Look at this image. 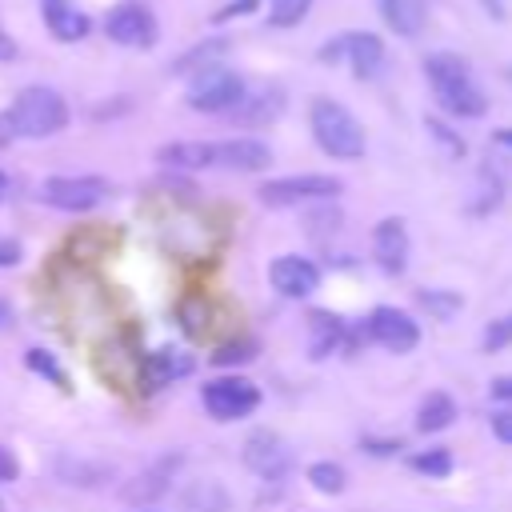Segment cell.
<instances>
[{
    "label": "cell",
    "mask_w": 512,
    "mask_h": 512,
    "mask_svg": "<svg viewBox=\"0 0 512 512\" xmlns=\"http://www.w3.org/2000/svg\"><path fill=\"white\" fill-rule=\"evenodd\" d=\"M424 76H428V84H432V92H436V100H440V108L448 116L472 120V116H484L488 112V100L472 84V68H468L464 56H456V52H432L424 60Z\"/></svg>",
    "instance_id": "cell-1"
},
{
    "label": "cell",
    "mask_w": 512,
    "mask_h": 512,
    "mask_svg": "<svg viewBox=\"0 0 512 512\" xmlns=\"http://www.w3.org/2000/svg\"><path fill=\"white\" fill-rule=\"evenodd\" d=\"M8 124H12V136H24V140H44V136H56L64 124H68V104L56 88L48 84H28L16 92L12 108L4 112Z\"/></svg>",
    "instance_id": "cell-2"
},
{
    "label": "cell",
    "mask_w": 512,
    "mask_h": 512,
    "mask_svg": "<svg viewBox=\"0 0 512 512\" xmlns=\"http://www.w3.org/2000/svg\"><path fill=\"white\" fill-rule=\"evenodd\" d=\"M308 120H312L316 144L328 156H336V160H360L364 156V128H360V120L344 104H336L332 96H316L312 108H308Z\"/></svg>",
    "instance_id": "cell-3"
},
{
    "label": "cell",
    "mask_w": 512,
    "mask_h": 512,
    "mask_svg": "<svg viewBox=\"0 0 512 512\" xmlns=\"http://www.w3.org/2000/svg\"><path fill=\"white\" fill-rule=\"evenodd\" d=\"M344 184L336 176H320V172H304V176H280V180H264L260 184V204L268 208H296L308 200H332Z\"/></svg>",
    "instance_id": "cell-4"
},
{
    "label": "cell",
    "mask_w": 512,
    "mask_h": 512,
    "mask_svg": "<svg viewBox=\"0 0 512 512\" xmlns=\"http://www.w3.org/2000/svg\"><path fill=\"white\" fill-rule=\"evenodd\" d=\"M200 404L212 420H244L260 404V388L244 376H216L200 388Z\"/></svg>",
    "instance_id": "cell-5"
},
{
    "label": "cell",
    "mask_w": 512,
    "mask_h": 512,
    "mask_svg": "<svg viewBox=\"0 0 512 512\" xmlns=\"http://www.w3.org/2000/svg\"><path fill=\"white\" fill-rule=\"evenodd\" d=\"M104 32L108 40L124 44V48H152L160 28H156V16L144 0H120L112 4V12L104 16Z\"/></svg>",
    "instance_id": "cell-6"
},
{
    "label": "cell",
    "mask_w": 512,
    "mask_h": 512,
    "mask_svg": "<svg viewBox=\"0 0 512 512\" xmlns=\"http://www.w3.org/2000/svg\"><path fill=\"white\" fill-rule=\"evenodd\" d=\"M108 180L104 176H48L40 184V200L60 208V212H92L104 204Z\"/></svg>",
    "instance_id": "cell-7"
},
{
    "label": "cell",
    "mask_w": 512,
    "mask_h": 512,
    "mask_svg": "<svg viewBox=\"0 0 512 512\" xmlns=\"http://www.w3.org/2000/svg\"><path fill=\"white\" fill-rule=\"evenodd\" d=\"M240 96H244V80L228 68H204L188 88V104L196 112H232Z\"/></svg>",
    "instance_id": "cell-8"
},
{
    "label": "cell",
    "mask_w": 512,
    "mask_h": 512,
    "mask_svg": "<svg viewBox=\"0 0 512 512\" xmlns=\"http://www.w3.org/2000/svg\"><path fill=\"white\" fill-rule=\"evenodd\" d=\"M244 464L264 476V480H284L288 468H292V448L272 432V428H256L248 440H244Z\"/></svg>",
    "instance_id": "cell-9"
},
{
    "label": "cell",
    "mask_w": 512,
    "mask_h": 512,
    "mask_svg": "<svg viewBox=\"0 0 512 512\" xmlns=\"http://www.w3.org/2000/svg\"><path fill=\"white\" fill-rule=\"evenodd\" d=\"M336 56H344L360 80H372L384 68V44L376 32H348V36L332 40L324 48V60H336Z\"/></svg>",
    "instance_id": "cell-10"
},
{
    "label": "cell",
    "mask_w": 512,
    "mask_h": 512,
    "mask_svg": "<svg viewBox=\"0 0 512 512\" xmlns=\"http://www.w3.org/2000/svg\"><path fill=\"white\" fill-rule=\"evenodd\" d=\"M368 332H372V340L384 344L388 352H412V348L420 344V324H416L404 308H392V304L372 308Z\"/></svg>",
    "instance_id": "cell-11"
},
{
    "label": "cell",
    "mask_w": 512,
    "mask_h": 512,
    "mask_svg": "<svg viewBox=\"0 0 512 512\" xmlns=\"http://www.w3.org/2000/svg\"><path fill=\"white\" fill-rule=\"evenodd\" d=\"M268 280H272V288H276L280 296H288V300H304V296L316 292V284H320V268H316L308 256H276V260L268 264Z\"/></svg>",
    "instance_id": "cell-12"
},
{
    "label": "cell",
    "mask_w": 512,
    "mask_h": 512,
    "mask_svg": "<svg viewBox=\"0 0 512 512\" xmlns=\"http://www.w3.org/2000/svg\"><path fill=\"white\" fill-rule=\"evenodd\" d=\"M408 248L412 244H408V228H404L400 216H388V220L376 224V232H372V256H376V268L384 276H400L408 268Z\"/></svg>",
    "instance_id": "cell-13"
},
{
    "label": "cell",
    "mask_w": 512,
    "mask_h": 512,
    "mask_svg": "<svg viewBox=\"0 0 512 512\" xmlns=\"http://www.w3.org/2000/svg\"><path fill=\"white\" fill-rule=\"evenodd\" d=\"M212 164L220 168H232V172H260L272 164V148L252 140V136H240V140H220L212 144Z\"/></svg>",
    "instance_id": "cell-14"
},
{
    "label": "cell",
    "mask_w": 512,
    "mask_h": 512,
    "mask_svg": "<svg viewBox=\"0 0 512 512\" xmlns=\"http://www.w3.org/2000/svg\"><path fill=\"white\" fill-rule=\"evenodd\" d=\"M40 16H44L48 32H52L56 40H64V44L84 40V36H88V28H92L88 12H84L76 0H40Z\"/></svg>",
    "instance_id": "cell-15"
},
{
    "label": "cell",
    "mask_w": 512,
    "mask_h": 512,
    "mask_svg": "<svg viewBox=\"0 0 512 512\" xmlns=\"http://www.w3.org/2000/svg\"><path fill=\"white\" fill-rule=\"evenodd\" d=\"M176 468H180V456H164V460H156L152 468H144L140 476H132V480L120 488V496H124L128 504H152V500H160V496L168 492Z\"/></svg>",
    "instance_id": "cell-16"
},
{
    "label": "cell",
    "mask_w": 512,
    "mask_h": 512,
    "mask_svg": "<svg viewBox=\"0 0 512 512\" xmlns=\"http://www.w3.org/2000/svg\"><path fill=\"white\" fill-rule=\"evenodd\" d=\"M192 368H196V360H192L188 352H180V348H156V352H148V356L140 360V380H144L148 388H164V384L188 376Z\"/></svg>",
    "instance_id": "cell-17"
},
{
    "label": "cell",
    "mask_w": 512,
    "mask_h": 512,
    "mask_svg": "<svg viewBox=\"0 0 512 512\" xmlns=\"http://www.w3.org/2000/svg\"><path fill=\"white\" fill-rule=\"evenodd\" d=\"M284 112V92L280 88H260V92H244L240 96V104L228 112L236 124H244V128H264V124H272L276 116Z\"/></svg>",
    "instance_id": "cell-18"
},
{
    "label": "cell",
    "mask_w": 512,
    "mask_h": 512,
    "mask_svg": "<svg viewBox=\"0 0 512 512\" xmlns=\"http://www.w3.org/2000/svg\"><path fill=\"white\" fill-rule=\"evenodd\" d=\"M376 12L384 16V24L396 36H420L424 32V20H428L424 0H376Z\"/></svg>",
    "instance_id": "cell-19"
},
{
    "label": "cell",
    "mask_w": 512,
    "mask_h": 512,
    "mask_svg": "<svg viewBox=\"0 0 512 512\" xmlns=\"http://www.w3.org/2000/svg\"><path fill=\"white\" fill-rule=\"evenodd\" d=\"M156 160L164 168H180V172H196L212 164V144L208 140H172L156 152Z\"/></svg>",
    "instance_id": "cell-20"
},
{
    "label": "cell",
    "mask_w": 512,
    "mask_h": 512,
    "mask_svg": "<svg viewBox=\"0 0 512 512\" xmlns=\"http://www.w3.org/2000/svg\"><path fill=\"white\" fill-rule=\"evenodd\" d=\"M456 420V400L448 392H428L416 408V432H440Z\"/></svg>",
    "instance_id": "cell-21"
},
{
    "label": "cell",
    "mask_w": 512,
    "mask_h": 512,
    "mask_svg": "<svg viewBox=\"0 0 512 512\" xmlns=\"http://www.w3.org/2000/svg\"><path fill=\"white\" fill-rule=\"evenodd\" d=\"M184 508L188 512H228L232 508V496L216 484V480H192L184 492H180Z\"/></svg>",
    "instance_id": "cell-22"
},
{
    "label": "cell",
    "mask_w": 512,
    "mask_h": 512,
    "mask_svg": "<svg viewBox=\"0 0 512 512\" xmlns=\"http://www.w3.org/2000/svg\"><path fill=\"white\" fill-rule=\"evenodd\" d=\"M308 332H312V356H328L344 340V324L336 312H308Z\"/></svg>",
    "instance_id": "cell-23"
},
{
    "label": "cell",
    "mask_w": 512,
    "mask_h": 512,
    "mask_svg": "<svg viewBox=\"0 0 512 512\" xmlns=\"http://www.w3.org/2000/svg\"><path fill=\"white\" fill-rule=\"evenodd\" d=\"M28 368H32L36 376L52 380V384H56V388H64V392L72 388V384H68V372H64V368L56 364V356H52V352H44V348H28Z\"/></svg>",
    "instance_id": "cell-24"
},
{
    "label": "cell",
    "mask_w": 512,
    "mask_h": 512,
    "mask_svg": "<svg viewBox=\"0 0 512 512\" xmlns=\"http://www.w3.org/2000/svg\"><path fill=\"white\" fill-rule=\"evenodd\" d=\"M308 8H312V0H272L268 24H272V28H296V24L308 16Z\"/></svg>",
    "instance_id": "cell-25"
},
{
    "label": "cell",
    "mask_w": 512,
    "mask_h": 512,
    "mask_svg": "<svg viewBox=\"0 0 512 512\" xmlns=\"http://www.w3.org/2000/svg\"><path fill=\"white\" fill-rule=\"evenodd\" d=\"M308 480H312V488H316V492H332V496H336V492H344V480H348V476H344V468H340V464L320 460V464H312V468H308Z\"/></svg>",
    "instance_id": "cell-26"
},
{
    "label": "cell",
    "mask_w": 512,
    "mask_h": 512,
    "mask_svg": "<svg viewBox=\"0 0 512 512\" xmlns=\"http://www.w3.org/2000/svg\"><path fill=\"white\" fill-rule=\"evenodd\" d=\"M224 48H228L224 40H208V44L192 48L188 56H180V60H176L172 68H176V72H192V68H196V72H204V68H208V64H212V60H216V56H220Z\"/></svg>",
    "instance_id": "cell-27"
},
{
    "label": "cell",
    "mask_w": 512,
    "mask_h": 512,
    "mask_svg": "<svg viewBox=\"0 0 512 512\" xmlns=\"http://www.w3.org/2000/svg\"><path fill=\"white\" fill-rule=\"evenodd\" d=\"M408 464L424 476H448L452 472V452L448 448H428V452H416Z\"/></svg>",
    "instance_id": "cell-28"
},
{
    "label": "cell",
    "mask_w": 512,
    "mask_h": 512,
    "mask_svg": "<svg viewBox=\"0 0 512 512\" xmlns=\"http://www.w3.org/2000/svg\"><path fill=\"white\" fill-rule=\"evenodd\" d=\"M252 356H256V344L252 340H228V344H220L212 352V364L216 368H232V364H248Z\"/></svg>",
    "instance_id": "cell-29"
},
{
    "label": "cell",
    "mask_w": 512,
    "mask_h": 512,
    "mask_svg": "<svg viewBox=\"0 0 512 512\" xmlns=\"http://www.w3.org/2000/svg\"><path fill=\"white\" fill-rule=\"evenodd\" d=\"M304 228H308L312 240H328V236L340 228V212H336V208H312V212L304 216Z\"/></svg>",
    "instance_id": "cell-30"
},
{
    "label": "cell",
    "mask_w": 512,
    "mask_h": 512,
    "mask_svg": "<svg viewBox=\"0 0 512 512\" xmlns=\"http://www.w3.org/2000/svg\"><path fill=\"white\" fill-rule=\"evenodd\" d=\"M416 300H420V308H428V312L440 316V320H448V316L460 308V296H456V292H432V288H420Z\"/></svg>",
    "instance_id": "cell-31"
},
{
    "label": "cell",
    "mask_w": 512,
    "mask_h": 512,
    "mask_svg": "<svg viewBox=\"0 0 512 512\" xmlns=\"http://www.w3.org/2000/svg\"><path fill=\"white\" fill-rule=\"evenodd\" d=\"M508 344H512V312L488 320V328H484V352H504Z\"/></svg>",
    "instance_id": "cell-32"
},
{
    "label": "cell",
    "mask_w": 512,
    "mask_h": 512,
    "mask_svg": "<svg viewBox=\"0 0 512 512\" xmlns=\"http://www.w3.org/2000/svg\"><path fill=\"white\" fill-rule=\"evenodd\" d=\"M16 476H20V460L12 456V448L0 444V484H12Z\"/></svg>",
    "instance_id": "cell-33"
},
{
    "label": "cell",
    "mask_w": 512,
    "mask_h": 512,
    "mask_svg": "<svg viewBox=\"0 0 512 512\" xmlns=\"http://www.w3.org/2000/svg\"><path fill=\"white\" fill-rule=\"evenodd\" d=\"M428 128H432V132L440 136V144H444V148H448L452 156H460V152H464V144H460V136H452V132H448V128H444L440 120H428Z\"/></svg>",
    "instance_id": "cell-34"
},
{
    "label": "cell",
    "mask_w": 512,
    "mask_h": 512,
    "mask_svg": "<svg viewBox=\"0 0 512 512\" xmlns=\"http://www.w3.org/2000/svg\"><path fill=\"white\" fill-rule=\"evenodd\" d=\"M252 8H256V0H232V4H224V8H220L212 20H216V24H224V20H232V16H244V12H252Z\"/></svg>",
    "instance_id": "cell-35"
},
{
    "label": "cell",
    "mask_w": 512,
    "mask_h": 512,
    "mask_svg": "<svg viewBox=\"0 0 512 512\" xmlns=\"http://www.w3.org/2000/svg\"><path fill=\"white\" fill-rule=\"evenodd\" d=\"M492 436H496V440H504V444H512V408L492 416Z\"/></svg>",
    "instance_id": "cell-36"
},
{
    "label": "cell",
    "mask_w": 512,
    "mask_h": 512,
    "mask_svg": "<svg viewBox=\"0 0 512 512\" xmlns=\"http://www.w3.org/2000/svg\"><path fill=\"white\" fill-rule=\"evenodd\" d=\"M16 264H20V244L4 236L0 240V268H16Z\"/></svg>",
    "instance_id": "cell-37"
},
{
    "label": "cell",
    "mask_w": 512,
    "mask_h": 512,
    "mask_svg": "<svg viewBox=\"0 0 512 512\" xmlns=\"http://www.w3.org/2000/svg\"><path fill=\"white\" fill-rule=\"evenodd\" d=\"M492 400L512 404V376H496V380H492Z\"/></svg>",
    "instance_id": "cell-38"
},
{
    "label": "cell",
    "mask_w": 512,
    "mask_h": 512,
    "mask_svg": "<svg viewBox=\"0 0 512 512\" xmlns=\"http://www.w3.org/2000/svg\"><path fill=\"white\" fill-rule=\"evenodd\" d=\"M16 52H20V48H16V40L0 28V60H16Z\"/></svg>",
    "instance_id": "cell-39"
},
{
    "label": "cell",
    "mask_w": 512,
    "mask_h": 512,
    "mask_svg": "<svg viewBox=\"0 0 512 512\" xmlns=\"http://www.w3.org/2000/svg\"><path fill=\"white\" fill-rule=\"evenodd\" d=\"M396 448H400L396 440H384V444H376V440H368V452H372V456H392Z\"/></svg>",
    "instance_id": "cell-40"
},
{
    "label": "cell",
    "mask_w": 512,
    "mask_h": 512,
    "mask_svg": "<svg viewBox=\"0 0 512 512\" xmlns=\"http://www.w3.org/2000/svg\"><path fill=\"white\" fill-rule=\"evenodd\" d=\"M492 140H496L500 148H512V128H496V132H492Z\"/></svg>",
    "instance_id": "cell-41"
},
{
    "label": "cell",
    "mask_w": 512,
    "mask_h": 512,
    "mask_svg": "<svg viewBox=\"0 0 512 512\" xmlns=\"http://www.w3.org/2000/svg\"><path fill=\"white\" fill-rule=\"evenodd\" d=\"M8 140H12V124H8V116L0 112V148H4Z\"/></svg>",
    "instance_id": "cell-42"
},
{
    "label": "cell",
    "mask_w": 512,
    "mask_h": 512,
    "mask_svg": "<svg viewBox=\"0 0 512 512\" xmlns=\"http://www.w3.org/2000/svg\"><path fill=\"white\" fill-rule=\"evenodd\" d=\"M488 4V12H492V20H500L504 16V8H500V0H484Z\"/></svg>",
    "instance_id": "cell-43"
},
{
    "label": "cell",
    "mask_w": 512,
    "mask_h": 512,
    "mask_svg": "<svg viewBox=\"0 0 512 512\" xmlns=\"http://www.w3.org/2000/svg\"><path fill=\"white\" fill-rule=\"evenodd\" d=\"M4 192H8V176L0 172V200H4Z\"/></svg>",
    "instance_id": "cell-44"
},
{
    "label": "cell",
    "mask_w": 512,
    "mask_h": 512,
    "mask_svg": "<svg viewBox=\"0 0 512 512\" xmlns=\"http://www.w3.org/2000/svg\"><path fill=\"white\" fill-rule=\"evenodd\" d=\"M0 512H4V500H0Z\"/></svg>",
    "instance_id": "cell-45"
}]
</instances>
